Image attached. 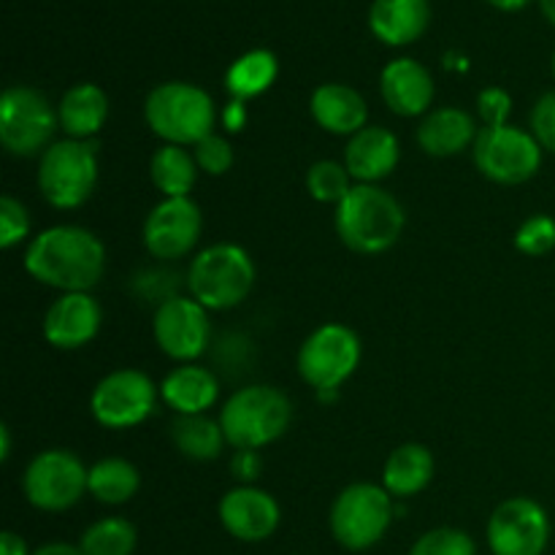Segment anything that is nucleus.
<instances>
[{
    "instance_id": "f257e3e1",
    "label": "nucleus",
    "mask_w": 555,
    "mask_h": 555,
    "mask_svg": "<svg viewBox=\"0 0 555 555\" xmlns=\"http://www.w3.org/2000/svg\"><path fill=\"white\" fill-rule=\"evenodd\" d=\"M25 269L60 293H90L106 271V247L87 228L52 225L27 244Z\"/></svg>"
},
{
    "instance_id": "f03ea898",
    "label": "nucleus",
    "mask_w": 555,
    "mask_h": 555,
    "mask_svg": "<svg viewBox=\"0 0 555 555\" xmlns=\"http://www.w3.org/2000/svg\"><path fill=\"white\" fill-rule=\"evenodd\" d=\"M336 236L358 255H379L404 231V209L379 184H356L336 206Z\"/></svg>"
},
{
    "instance_id": "7ed1b4c3",
    "label": "nucleus",
    "mask_w": 555,
    "mask_h": 555,
    "mask_svg": "<svg viewBox=\"0 0 555 555\" xmlns=\"http://www.w3.org/2000/svg\"><path fill=\"white\" fill-rule=\"evenodd\" d=\"M144 119L166 144L195 146L215 133L217 106L204 87L190 81H163L146 95Z\"/></svg>"
},
{
    "instance_id": "20e7f679",
    "label": "nucleus",
    "mask_w": 555,
    "mask_h": 555,
    "mask_svg": "<svg viewBox=\"0 0 555 555\" xmlns=\"http://www.w3.org/2000/svg\"><path fill=\"white\" fill-rule=\"evenodd\" d=\"M293 404L271 385H247L225 401L220 426L233 450H263L291 428Z\"/></svg>"
},
{
    "instance_id": "39448f33",
    "label": "nucleus",
    "mask_w": 555,
    "mask_h": 555,
    "mask_svg": "<svg viewBox=\"0 0 555 555\" xmlns=\"http://www.w3.org/2000/svg\"><path fill=\"white\" fill-rule=\"evenodd\" d=\"M255 287V263L238 244L220 242L201 249L188 269L190 296L206 309L225 312L238 307Z\"/></svg>"
},
{
    "instance_id": "423d86ee",
    "label": "nucleus",
    "mask_w": 555,
    "mask_h": 555,
    "mask_svg": "<svg viewBox=\"0 0 555 555\" xmlns=\"http://www.w3.org/2000/svg\"><path fill=\"white\" fill-rule=\"evenodd\" d=\"M38 190L54 209H79L98 184V150L92 141H54L38 160Z\"/></svg>"
},
{
    "instance_id": "0eeeda50",
    "label": "nucleus",
    "mask_w": 555,
    "mask_h": 555,
    "mask_svg": "<svg viewBox=\"0 0 555 555\" xmlns=\"http://www.w3.org/2000/svg\"><path fill=\"white\" fill-rule=\"evenodd\" d=\"M393 496L374 482H352L331 507V534L347 551H369L393 524Z\"/></svg>"
},
{
    "instance_id": "6e6552de",
    "label": "nucleus",
    "mask_w": 555,
    "mask_h": 555,
    "mask_svg": "<svg viewBox=\"0 0 555 555\" xmlns=\"http://www.w3.org/2000/svg\"><path fill=\"white\" fill-rule=\"evenodd\" d=\"M60 128L57 108L33 87H9L0 98V144L14 157L43 155Z\"/></svg>"
},
{
    "instance_id": "1a4fd4ad",
    "label": "nucleus",
    "mask_w": 555,
    "mask_h": 555,
    "mask_svg": "<svg viewBox=\"0 0 555 555\" xmlns=\"http://www.w3.org/2000/svg\"><path fill=\"white\" fill-rule=\"evenodd\" d=\"M90 486V469L70 450H43L27 464L22 477L25 499L41 513H65L76 507Z\"/></svg>"
},
{
    "instance_id": "9d476101",
    "label": "nucleus",
    "mask_w": 555,
    "mask_h": 555,
    "mask_svg": "<svg viewBox=\"0 0 555 555\" xmlns=\"http://www.w3.org/2000/svg\"><path fill=\"white\" fill-rule=\"evenodd\" d=\"M361 363V339L341 323H325L304 339L298 350V374L318 393L339 390Z\"/></svg>"
},
{
    "instance_id": "9b49d317",
    "label": "nucleus",
    "mask_w": 555,
    "mask_h": 555,
    "mask_svg": "<svg viewBox=\"0 0 555 555\" xmlns=\"http://www.w3.org/2000/svg\"><path fill=\"white\" fill-rule=\"evenodd\" d=\"M472 155L482 177L496 184L529 182L542 166L540 141L515 125L482 128L472 146Z\"/></svg>"
},
{
    "instance_id": "f8f14e48",
    "label": "nucleus",
    "mask_w": 555,
    "mask_h": 555,
    "mask_svg": "<svg viewBox=\"0 0 555 555\" xmlns=\"http://www.w3.org/2000/svg\"><path fill=\"white\" fill-rule=\"evenodd\" d=\"M157 388L139 369H117L92 388L90 412L103 428L125 431L141 426L155 412Z\"/></svg>"
},
{
    "instance_id": "ddd939ff",
    "label": "nucleus",
    "mask_w": 555,
    "mask_h": 555,
    "mask_svg": "<svg viewBox=\"0 0 555 555\" xmlns=\"http://www.w3.org/2000/svg\"><path fill=\"white\" fill-rule=\"evenodd\" d=\"M152 334L157 347L171 361L193 363L209 347L211 323L209 309L195 301L193 296H171L160 301L152 318Z\"/></svg>"
},
{
    "instance_id": "4468645a",
    "label": "nucleus",
    "mask_w": 555,
    "mask_h": 555,
    "mask_svg": "<svg viewBox=\"0 0 555 555\" xmlns=\"http://www.w3.org/2000/svg\"><path fill=\"white\" fill-rule=\"evenodd\" d=\"M551 542V518L529 496L499 504L488 520V545L493 555H542Z\"/></svg>"
},
{
    "instance_id": "2eb2a0df",
    "label": "nucleus",
    "mask_w": 555,
    "mask_h": 555,
    "mask_svg": "<svg viewBox=\"0 0 555 555\" xmlns=\"http://www.w3.org/2000/svg\"><path fill=\"white\" fill-rule=\"evenodd\" d=\"M204 228L193 198H163L144 220V247L152 258L179 260L195 249Z\"/></svg>"
},
{
    "instance_id": "dca6fc26",
    "label": "nucleus",
    "mask_w": 555,
    "mask_h": 555,
    "mask_svg": "<svg viewBox=\"0 0 555 555\" xmlns=\"http://www.w3.org/2000/svg\"><path fill=\"white\" fill-rule=\"evenodd\" d=\"M220 524L242 542H263L280 529L282 509L269 491L255 486H236L220 499Z\"/></svg>"
},
{
    "instance_id": "f3484780",
    "label": "nucleus",
    "mask_w": 555,
    "mask_h": 555,
    "mask_svg": "<svg viewBox=\"0 0 555 555\" xmlns=\"http://www.w3.org/2000/svg\"><path fill=\"white\" fill-rule=\"evenodd\" d=\"M101 323V304L90 293H63L43 314V336L57 350H79L95 339Z\"/></svg>"
},
{
    "instance_id": "a211bd4d",
    "label": "nucleus",
    "mask_w": 555,
    "mask_h": 555,
    "mask_svg": "<svg viewBox=\"0 0 555 555\" xmlns=\"http://www.w3.org/2000/svg\"><path fill=\"white\" fill-rule=\"evenodd\" d=\"M379 92L385 106L399 117H421L431 112L437 85L431 70L412 57L390 60L379 76Z\"/></svg>"
},
{
    "instance_id": "6ab92c4d",
    "label": "nucleus",
    "mask_w": 555,
    "mask_h": 555,
    "mask_svg": "<svg viewBox=\"0 0 555 555\" xmlns=\"http://www.w3.org/2000/svg\"><path fill=\"white\" fill-rule=\"evenodd\" d=\"M399 157L401 146L396 133L383 125H366L347 141L345 166L358 184H377L396 171Z\"/></svg>"
},
{
    "instance_id": "aec40b11",
    "label": "nucleus",
    "mask_w": 555,
    "mask_h": 555,
    "mask_svg": "<svg viewBox=\"0 0 555 555\" xmlns=\"http://www.w3.org/2000/svg\"><path fill=\"white\" fill-rule=\"evenodd\" d=\"M309 112L325 133L334 135H356L369 122V106L361 92L339 81L320 85L309 98Z\"/></svg>"
},
{
    "instance_id": "412c9836",
    "label": "nucleus",
    "mask_w": 555,
    "mask_h": 555,
    "mask_svg": "<svg viewBox=\"0 0 555 555\" xmlns=\"http://www.w3.org/2000/svg\"><path fill=\"white\" fill-rule=\"evenodd\" d=\"M431 22L428 0H374L369 9V27L385 47L415 43Z\"/></svg>"
},
{
    "instance_id": "4be33fe9",
    "label": "nucleus",
    "mask_w": 555,
    "mask_h": 555,
    "mask_svg": "<svg viewBox=\"0 0 555 555\" xmlns=\"http://www.w3.org/2000/svg\"><path fill=\"white\" fill-rule=\"evenodd\" d=\"M477 133L480 130L469 112L459 106H442L423 117L417 128V144L431 157H453L475 146Z\"/></svg>"
},
{
    "instance_id": "5701e85b",
    "label": "nucleus",
    "mask_w": 555,
    "mask_h": 555,
    "mask_svg": "<svg viewBox=\"0 0 555 555\" xmlns=\"http://www.w3.org/2000/svg\"><path fill=\"white\" fill-rule=\"evenodd\" d=\"M160 396L177 415H206L220 399V379L206 366L182 363L163 379Z\"/></svg>"
},
{
    "instance_id": "b1692460",
    "label": "nucleus",
    "mask_w": 555,
    "mask_h": 555,
    "mask_svg": "<svg viewBox=\"0 0 555 555\" xmlns=\"http://www.w3.org/2000/svg\"><path fill=\"white\" fill-rule=\"evenodd\" d=\"M60 128L65 130L68 139L92 141L103 130L108 119V95L103 87L92 85V81H81L74 85L57 106Z\"/></svg>"
},
{
    "instance_id": "393cba45",
    "label": "nucleus",
    "mask_w": 555,
    "mask_h": 555,
    "mask_svg": "<svg viewBox=\"0 0 555 555\" xmlns=\"http://www.w3.org/2000/svg\"><path fill=\"white\" fill-rule=\"evenodd\" d=\"M434 480V455L426 444L406 442L388 455L383 469V488L393 499H412Z\"/></svg>"
},
{
    "instance_id": "a878e982",
    "label": "nucleus",
    "mask_w": 555,
    "mask_h": 555,
    "mask_svg": "<svg viewBox=\"0 0 555 555\" xmlns=\"http://www.w3.org/2000/svg\"><path fill=\"white\" fill-rule=\"evenodd\" d=\"M198 171L195 155L188 146L163 144L150 160V179L163 198H190Z\"/></svg>"
},
{
    "instance_id": "bb28decb",
    "label": "nucleus",
    "mask_w": 555,
    "mask_h": 555,
    "mask_svg": "<svg viewBox=\"0 0 555 555\" xmlns=\"http://www.w3.org/2000/svg\"><path fill=\"white\" fill-rule=\"evenodd\" d=\"M280 74V60L269 49H249L242 57L231 63L225 70V90L231 92L233 101H253V98L263 95L271 90Z\"/></svg>"
},
{
    "instance_id": "cd10ccee",
    "label": "nucleus",
    "mask_w": 555,
    "mask_h": 555,
    "mask_svg": "<svg viewBox=\"0 0 555 555\" xmlns=\"http://www.w3.org/2000/svg\"><path fill=\"white\" fill-rule=\"evenodd\" d=\"M168 431L179 453L190 461H215L228 444L220 421L209 415H177Z\"/></svg>"
},
{
    "instance_id": "c85d7f7f",
    "label": "nucleus",
    "mask_w": 555,
    "mask_h": 555,
    "mask_svg": "<svg viewBox=\"0 0 555 555\" xmlns=\"http://www.w3.org/2000/svg\"><path fill=\"white\" fill-rule=\"evenodd\" d=\"M141 475L130 461L101 459L90 466V496L101 504H125L139 493Z\"/></svg>"
},
{
    "instance_id": "c756f323",
    "label": "nucleus",
    "mask_w": 555,
    "mask_h": 555,
    "mask_svg": "<svg viewBox=\"0 0 555 555\" xmlns=\"http://www.w3.org/2000/svg\"><path fill=\"white\" fill-rule=\"evenodd\" d=\"M135 526L125 518H103L81 534L79 551L85 555H133Z\"/></svg>"
},
{
    "instance_id": "7c9ffc66",
    "label": "nucleus",
    "mask_w": 555,
    "mask_h": 555,
    "mask_svg": "<svg viewBox=\"0 0 555 555\" xmlns=\"http://www.w3.org/2000/svg\"><path fill=\"white\" fill-rule=\"evenodd\" d=\"M352 188H356V184H352V177L350 171H347L345 163L318 160L307 171V190L312 193L314 201H320V204L339 206Z\"/></svg>"
},
{
    "instance_id": "2f4dec72",
    "label": "nucleus",
    "mask_w": 555,
    "mask_h": 555,
    "mask_svg": "<svg viewBox=\"0 0 555 555\" xmlns=\"http://www.w3.org/2000/svg\"><path fill=\"white\" fill-rule=\"evenodd\" d=\"M475 540L461 529H431L412 545L410 555H475Z\"/></svg>"
},
{
    "instance_id": "473e14b6",
    "label": "nucleus",
    "mask_w": 555,
    "mask_h": 555,
    "mask_svg": "<svg viewBox=\"0 0 555 555\" xmlns=\"http://www.w3.org/2000/svg\"><path fill=\"white\" fill-rule=\"evenodd\" d=\"M515 247L529 258H542V255L555 249V220L547 215H534L515 231Z\"/></svg>"
},
{
    "instance_id": "72a5a7b5",
    "label": "nucleus",
    "mask_w": 555,
    "mask_h": 555,
    "mask_svg": "<svg viewBox=\"0 0 555 555\" xmlns=\"http://www.w3.org/2000/svg\"><path fill=\"white\" fill-rule=\"evenodd\" d=\"M193 155L201 171L209 173V177H222V173L231 171L233 160H236V152H233L231 141L220 133H211L204 141H198L193 146Z\"/></svg>"
},
{
    "instance_id": "f704fd0d",
    "label": "nucleus",
    "mask_w": 555,
    "mask_h": 555,
    "mask_svg": "<svg viewBox=\"0 0 555 555\" xmlns=\"http://www.w3.org/2000/svg\"><path fill=\"white\" fill-rule=\"evenodd\" d=\"M30 236V215L14 195L0 198V247L11 249Z\"/></svg>"
},
{
    "instance_id": "c9c22d12",
    "label": "nucleus",
    "mask_w": 555,
    "mask_h": 555,
    "mask_svg": "<svg viewBox=\"0 0 555 555\" xmlns=\"http://www.w3.org/2000/svg\"><path fill=\"white\" fill-rule=\"evenodd\" d=\"M477 114H480L482 125L486 128H502L509 125V114H513V98L502 87H486V90L477 95Z\"/></svg>"
},
{
    "instance_id": "e433bc0d",
    "label": "nucleus",
    "mask_w": 555,
    "mask_h": 555,
    "mask_svg": "<svg viewBox=\"0 0 555 555\" xmlns=\"http://www.w3.org/2000/svg\"><path fill=\"white\" fill-rule=\"evenodd\" d=\"M531 135L540 141L542 150L555 155V90L545 92L531 108Z\"/></svg>"
},
{
    "instance_id": "4c0bfd02",
    "label": "nucleus",
    "mask_w": 555,
    "mask_h": 555,
    "mask_svg": "<svg viewBox=\"0 0 555 555\" xmlns=\"http://www.w3.org/2000/svg\"><path fill=\"white\" fill-rule=\"evenodd\" d=\"M231 469L236 480H242V486H253V480H258L260 469H263V461H260L258 450H236L231 459Z\"/></svg>"
},
{
    "instance_id": "58836bf2",
    "label": "nucleus",
    "mask_w": 555,
    "mask_h": 555,
    "mask_svg": "<svg viewBox=\"0 0 555 555\" xmlns=\"http://www.w3.org/2000/svg\"><path fill=\"white\" fill-rule=\"evenodd\" d=\"M244 122H247V106H244V101H233L231 98V103L222 108V125H225L231 133H238V130L244 128Z\"/></svg>"
},
{
    "instance_id": "ea45409f",
    "label": "nucleus",
    "mask_w": 555,
    "mask_h": 555,
    "mask_svg": "<svg viewBox=\"0 0 555 555\" xmlns=\"http://www.w3.org/2000/svg\"><path fill=\"white\" fill-rule=\"evenodd\" d=\"M0 555H33L27 553V542L14 531H3L0 534Z\"/></svg>"
},
{
    "instance_id": "a19ab883",
    "label": "nucleus",
    "mask_w": 555,
    "mask_h": 555,
    "mask_svg": "<svg viewBox=\"0 0 555 555\" xmlns=\"http://www.w3.org/2000/svg\"><path fill=\"white\" fill-rule=\"evenodd\" d=\"M33 555H85L79 551V545H65V542H52V545H43L38 547Z\"/></svg>"
},
{
    "instance_id": "79ce46f5",
    "label": "nucleus",
    "mask_w": 555,
    "mask_h": 555,
    "mask_svg": "<svg viewBox=\"0 0 555 555\" xmlns=\"http://www.w3.org/2000/svg\"><path fill=\"white\" fill-rule=\"evenodd\" d=\"M491 5H496L499 11H520L524 5H529L531 0H488Z\"/></svg>"
},
{
    "instance_id": "37998d69",
    "label": "nucleus",
    "mask_w": 555,
    "mask_h": 555,
    "mask_svg": "<svg viewBox=\"0 0 555 555\" xmlns=\"http://www.w3.org/2000/svg\"><path fill=\"white\" fill-rule=\"evenodd\" d=\"M9 455H11V431L3 426L0 428V459L9 461Z\"/></svg>"
},
{
    "instance_id": "c03bdc74",
    "label": "nucleus",
    "mask_w": 555,
    "mask_h": 555,
    "mask_svg": "<svg viewBox=\"0 0 555 555\" xmlns=\"http://www.w3.org/2000/svg\"><path fill=\"white\" fill-rule=\"evenodd\" d=\"M540 9L545 14V20L555 27V0H540Z\"/></svg>"
},
{
    "instance_id": "a18cd8bd",
    "label": "nucleus",
    "mask_w": 555,
    "mask_h": 555,
    "mask_svg": "<svg viewBox=\"0 0 555 555\" xmlns=\"http://www.w3.org/2000/svg\"><path fill=\"white\" fill-rule=\"evenodd\" d=\"M551 65H553V76H555V52H553V63Z\"/></svg>"
}]
</instances>
